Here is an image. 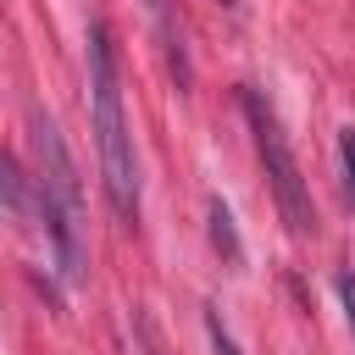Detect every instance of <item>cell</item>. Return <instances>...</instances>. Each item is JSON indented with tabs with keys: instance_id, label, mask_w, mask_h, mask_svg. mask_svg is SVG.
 <instances>
[{
	"instance_id": "obj_1",
	"label": "cell",
	"mask_w": 355,
	"mask_h": 355,
	"mask_svg": "<svg viewBox=\"0 0 355 355\" xmlns=\"http://www.w3.org/2000/svg\"><path fill=\"white\" fill-rule=\"evenodd\" d=\"M89 122H94L100 178L116 216H139V161H133V133L122 116V72H116V44L105 22H89Z\"/></svg>"
},
{
	"instance_id": "obj_2",
	"label": "cell",
	"mask_w": 355,
	"mask_h": 355,
	"mask_svg": "<svg viewBox=\"0 0 355 355\" xmlns=\"http://www.w3.org/2000/svg\"><path fill=\"white\" fill-rule=\"evenodd\" d=\"M33 150H39V211L50 222L55 255H61V277H83V189H78V166L67 155V139L50 116H33Z\"/></svg>"
},
{
	"instance_id": "obj_3",
	"label": "cell",
	"mask_w": 355,
	"mask_h": 355,
	"mask_svg": "<svg viewBox=\"0 0 355 355\" xmlns=\"http://www.w3.org/2000/svg\"><path fill=\"white\" fill-rule=\"evenodd\" d=\"M244 116H250L255 155H261V166H266V183H272V200H277L288 233H294V239L316 233V205H311V189H305V178H300V161H294V150H288L272 105H266L255 89H244Z\"/></svg>"
},
{
	"instance_id": "obj_4",
	"label": "cell",
	"mask_w": 355,
	"mask_h": 355,
	"mask_svg": "<svg viewBox=\"0 0 355 355\" xmlns=\"http://www.w3.org/2000/svg\"><path fill=\"white\" fill-rule=\"evenodd\" d=\"M22 205H28V178H22V166L0 150V211H11V216H17Z\"/></svg>"
},
{
	"instance_id": "obj_5",
	"label": "cell",
	"mask_w": 355,
	"mask_h": 355,
	"mask_svg": "<svg viewBox=\"0 0 355 355\" xmlns=\"http://www.w3.org/2000/svg\"><path fill=\"white\" fill-rule=\"evenodd\" d=\"M150 11H155V22H161V39H166V50H172V67H178V83H189V61H183V33H178V22H172V0H144Z\"/></svg>"
},
{
	"instance_id": "obj_6",
	"label": "cell",
	"mask_w": 355,
	"mask_h": 355,
	"mask_svg": "<svg viewBox=\"0 0 355 355\" xmlns=\"http://www.w3.org/2000/svg\"><path fill=\"white\" fill-rule=\"evenodd\" d=\"M211 239H216V250H222L227 261H239V233H233V211H227L222 200H211Z\"/></svg>"
},
{
	"instance_id": "obj_7",
	"label": "cell",
	"mask_w": 355,
	"mask_h": 355,
	"mask_svg": "<svg viewBox=\"0 0 355 355\" xmlns=\"http://www.w3.org/2000/svg\"><path fill=\"white\" fill-rule=\"evenodd\" d=\"M338 161H344V194H349V205H355V128H344V139H338Z\"/></svg>"
},
{
	"instance_id": "obj_8",
	"label": "cell",
	"mask_w": 355,
	"mask_h": 355,
	"mask_svg": "<svg viewBox=\"0 0 355 355\" xmlns=\"http://www.w3.org/2000/svg\"><path fill=\"white\" fill-rule=\"evenodd\" d=\"M205 333H211V349H216V355H244V349L227 338V327H222L216 316H205Z\"/></svg>"
},
{
	"instance_id": "obj_9",
	"label": "cell",
	"mask_w": 355,
	"mask_h": 355,
	"mask_svg": "<svg viewBox=\"0 0 355 355\" xmlns=\"http://www.w3.org/2000/svg\"><path fill=\"white\" fill-rule=\"evenodd\" d=\"M338 300H344V316H349V333H355V272L338 277Z\"/></svg>"
},
{
	"instance_id": "obj_10",
	"label": "cell",
	"mask_w": 355,
	"mask_h": 355,
	"mask_svg": "<svg viewBox=\"0 0 355 355\" xmlns=\"http://www.w3.org/2000/svg\"><path fill=\"white\" fill-rule=\"evenodd\" d=\"M227 6H239V0H227Z\"/></svg>"
}]
</instances>
